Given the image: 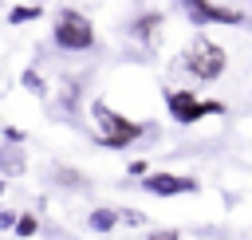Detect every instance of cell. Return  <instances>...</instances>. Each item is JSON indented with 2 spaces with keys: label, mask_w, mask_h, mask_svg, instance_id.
I'll return each instance as SVG.
<instances>
[{
  "label": "cell",
  "mask_w": 252,
  "mask_h": 240,
  "mask_svg": "<svg viewBox=\"0 0 252 240\" xmlns=\"http://www.w3.org/2000/svg\"><path fill=\"white\" fill-rule=\"evenodd\" d=\"M55 181H59L63 189H71V193H87V189H91V177L79 173V169H71V165H59V169H55Z\"/></svg>",
  "instance_id": "obj_10"
},
{
  "label": "cell",
  "mask_w": 252,
  "mask_h": 240,
  "mask_svg": "<svg viewBox=\"0 0 252 240\" xmlns=\"http://www.w3.org/2000/svg\"><path fill=\"white\" fill-rule=\"evenodd\" d=\"M28 173V153L20 146H0V177H24Z\"/></svg>",
  "instance_id": "obj_9"
},
{
  "label": "cell",
  "mask_w": 252,
  "mask_h": 240,
  "mask_svg": "<svg viewBox=\"0 0 252 240\" xmlns=\"http://www.w3.org/2000/svg\"><path fill=\"white\" fill-rule=\"evenodd\" d=\"M4 193H8V177H0V197H4Z\"/></svg>",
  "instance_id": "obj_18"
},
{
  "label": "cell",
  "mask_w": 252,
  "mask_h": 240,
  "mask_svg": "<svg viewBox=\"0 0 252 240\" xmlns=\"http://www.w3.org/2000/svg\"><path fill=\"white\" fill-rule=\"evenodd\" d=\"M138 4H142V0H138Z\"/></svg>",
  "instance_id": "obj_19"
},
{
  "label": "cell",
  "mask_w": 252,
  "mask_h": 240,
  "mask_svg": "<svg viewBox=\"0 0 252 240\" xmlns=\"http://www.w3.org/2000/svg\"><path fill=\"white\" fill-rule=\"evenodd\" d=\"M39 16H43L39 4H12V8H8V24H12V28H20V24H35Z\"/></svg>",
  "instance_id": "obj_11"
},
{
  "label": "cell",
  "mask_w": 252,
  "mask_h": 240,
  "mask_svg": "<svg viewBox=\"0 0 252 240\" xmlns=\"http://www.w3.org/2000/svg\"><path fill=\"white\" fill-rule=\"evenodd\" d=\"M181 67H185V75H193L197 83H217V79L228 71V51H224L217 39H209L205 31H197V35L189 39V47L181 51Z\"/></svg>",
  "instance_id": "obj_3"
},
{
  "label": "cell",
  "mask_w": 252,
  "mask_h": 240,
  "mask_svg": "<svg viewBox=\"0 0 252 240\" xmlns=\"http://www.w3.org/2000/svg\"><path fill=\"white\" fill-rule=\"evenodd\" d=\"M138 189L150 193V197H193V193H201V177H193V173H173V169H158V173L142 177Z\"/></svg>",
  "instance_id": "obj_6"
},
{
  "label": "cell",
  "mask_w": 252,
  "mask_h": 240,
  "mask_svg": "<svg viewBox=\"0 0 252 240\" xmlns=\"http://www.w3.org/2000/svg\"><path fill=\"white\" fill-rule=\"evenodd\" d=\"M154 169H150V161L146 157H130L126 161V177H134V181H142V177H150Z\"/></svg>",
  "instance_id": "obj_14"
},
{
  "label": "cell",
  "mask_w": 252,
  "mask_h": 240,
  "mask_svg": "<svg viewBox=\"0 0 252 240\" xmlns=\"http://www.w3.org/2000/svg\"><path fill=\"white\" fill-rule=\"evenodd\" d=\"M122 224V209H110V205H98L87 212V228L91 232H114Z\"/></svg>",
  "instance_id": "obj_8"
},
{
  "label": "cell",
  "mask_w": 252,
  "mask_h": 240,
  "mask_svg": "<svg viewBox=\"0 0 252 240\" xmlns=\"http://www.w3.org/2000/svg\"><path fill=\"white\" fill-rule=\"evenodd\" d=\"M146 240H181V232L177 228H150Z\"/></svg>",
  "instance_id": "obj_16"
},
{
  "label": "cell",
  "mask_w": 252,
  "mask_h": 240,
  "mask_svg": "<svg viewBox=\"0 0 252 240\" xmlns=\"http://www.w3.org/2000/svg\"><path fill=\"white\" fill-rule=\"evenodd\" d=\"M0 134H4V146H24V130H16V126H4Z\"/></svg>",
  "instance_id": "obj_17"
},
{
  "label": "cell",
  "mask_w": 252,
  "mask_h": 240,
  "mask_svg": "<svg viewBox=\"0 0 252 240\" xmlns=\"http://www.w3.org/2000/svg\"><path fill=\"white\" fill-rule=\"evenodd\" d=\"M126 35H130L134 43H142V47H158L161 35H165V12H158V8H142L138 16H130Z\"/></svg>",
  "instance_id": "obj_7"
},
{
  "label": "cell",
  "mask_w": 252,
  "mask_h": 240,
  "mask_svg": "<svg viewBox=\"0 0 252 240\" xmlns=\"http://www.w3.org/2000/svg\"><path fill=\"white\" fill-rule=\"evenodd\" d=\"M20 87H24L28 94H35V98H47V79H43L35 67H28V71L20 75Z\"/></svg>",
  "instance_id": "obj_12"
},
{
  "label": "cell",
  "mask_w": 252,
  "mask_h": 240,
  "mask_svg": "<svg viewBox=\"0 0 252 240\" xmlns=\"http://www.w3.org/2000/svg\"><path fill=\"white\" fill-rule=\"evenodd\" d=\"M51 43L67 55H83L98 43V31H94V20L79 8H59L55 20H51Z\"/></svg>",
  "instance_id": "obj_2"
},
{
  "label": "cell",
  "mask_w": 252,
  "mask_h": 240,
  "mask_svg": "<svg viewBox=\"0 0 252 240\" xmlns=\"http://www.w3.org/2000/svg\"><path fill=\"white\" fill-rule=\"evenodd\" d=\"M181 16L193 24V28H240L248 24V12L236 8V4H220V0H177Z\"/></svg>",
  "instance_id": "obj_5"
},
{
  "label": "cell",
  "mask_w": 252,
  "mask_h": 240,
  "mask_svg": "<svg viewBox=\"0 0 252 240\" xmlns=\"http://www.w3.org/2000/svg\"><path fill=\"white\" fill-rule=\"evenodd\" d=\"M161 102H165V110H169V118H173L177 126H193V122H201V118H220V114L228 110L220 98H201V94L177 90V87H165V90H161Z\"/></svg>",
  "instance_id": "obj_4"
},
{
  "label": "cell",
  "mask_w": 252,
  "mask_h": 240,
  "mask_svg": "<svg viewBox=\"0 0 252 240\" xmlns=\"http://www.w3.org/2000/svg\"><path fill=\"white\" fill-rule=\"evenodd\" d=\"M16 220H20L16 209H0V232H16Z\"/></svg>",
  "instance_id": "obj_15"
},
{
  "label": "cell",
  "mask_w": 252,
  "mask_h": 240,
  "mask_svg": "<svg viewBox=\"0 0 252 240\" xmlns=\"http://www.w3.org/2000/svg\"><path fill=\"white\" fill-rule=\"evenodd\" d=\"M12 236H16V240H32V236H39V216H35V212H20Z\"/></svg>",
  "instance_id": "obj_13"
},
{
  "label": "cell",
  "mask_w": 252,
  "mask_h": 240,
  "mask_svg": "<svg viewBox=\"0 0 252 240\" xmlns=\"http://www.w3.org/2000/svg\"><path fill=\"white\" fill-rule=\"evenodd\" d=\"M91 118H94L98 142H102V146H110V150H130V146L146 134V122L126 118V114H122V110H114L106 98H94V102H91Z\"/></svg>",
  "instance_id": "obj_1"
}]
</instances>
